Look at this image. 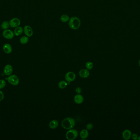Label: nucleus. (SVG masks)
<instances>
[{
	"label": "nucleus",
	"instance_id": "3",
	"mask_svg": "<svg viewBox=\"0 0 140 140\" xmlns=\"http://www.w3.org/2000/svg\"><path fill=\"white\" fill-rule=\"evenodd\" d=\"M78 132L73 128L68 130L65 134L66 138L68 140H75L78 137Z\"/></svg>",
	"mask_w": 140,
	"mask_h": 140
},
{
	"label": "nucleus",
	"instance_id": "10",
	"mask_svg": "<svg viewBox=\"0 0 140 140\" xmlns=\"http://www.w3.org/2000/svg\"><path fill=\"white\" fill-rule=\"evenodd\" d=\"M132 132L130 130L126 129L123 131L122 133V137L124 140H128L131 138L132 136Z\"/></svg>",
	"mask_w": 140,
	"mask_h": 140
},
{
	"label": "nucleus",
	"instance_id": "6",
	"mask_svg": "<svg viewBox=\"0 0 140 140\" xmlns=\"http://www.w3.org/2000/svg\"><path fill=\"white\" fill-rule=\"evenodd\" d=\"M2 35L4 38L9 40L13 39L14 36V32L8 29L4 30L2 33Z\"/></svg>",
	"mask_w": 140,
	"mask_h": 140
},
{
	"label": "nucleus",
	"instance_id": "12",
	"mask_svg": "<svg viewBox=\"0 0 140 140\" xmlns=\"http://www.w3.org/2000/svg\"><path fill=\"white\" fill-rule=\"evenodd\" d=\"M13 71L12 66L10 65H7L4 69V73L6 75L9 76L12 74Z\"/></svg>",
	"mask_w": 140,
	"mask_h": 140
},
{
	"label": "nucleus",
	"instance_id": "27",
	"mask_svg": "<svg viewBox=\"0 0 140 140\" xmlns=\"http://www.w3.org/2000/svg\"><path fill=\"white\" fill-rule=\"evenodd\" d=\"M138 64H139V67H140V59L139 60V61Z\"/></svg>",
	"mask_w": 140,
	"mask_h": 140
},
{
	"label": "nucleus",
	"instance_id": "14",
	"mask_svg": "<svg viewBox=\"0 0 140 140\" xmlns=\"http://www.w3.org/2000/svg\"><path fill=\"white\" fill-rule=\"evenodd\" d=\"M89 136V132L86 129H83L80 132V137L83 140L86 139Z\"/></svg>",
	"mask_w": 140,
	"mask_h": 140
},
{
	"label": "nucleus",
	"instance_id": "5",
	"mask_svg": "<svg viewBox=\"0 0 140 140\" xmlns=\"http://www.w3.org/2000/svg\"><path fill=\"white\" fill-rule=\"evenodd\" d=\"M7 79L8 82L13 86H17L19 83V79L17 76L15 75H9Z\"/></svg>",
	"mask_w": 140,
	"mask_h": 140
},
{
	"label": "nucleus",
	"instance_id": "20",
	"mask_svg": "<svg viewBox=\"0 0 140 140\" xmlns=\"http://www.w3.org/2000/svg\"><path fill=\"white\" fill-rule=\"evenodd\" d=\"M10 25H9V22H8L7 21H4L2 22L1 25V28L3 30L8 29Z\"/></svg>",
	"mask_w": 140,
	"mask_h": 140
},
{
	"label": "nucleus",
	"instance_id": "9",
	"mask_svg": "<svg viewBox=\"0 0 140 140\" xmlns=\"http://www.w3.org/2000/svg\"><path fill=\"white\" fill-rule=\"evenodd\" d=\"M89 70H88L86 69H82L79 71V75L81 78L83 79H86L89 76Z\"/></svg>",
	"mask_w": 140,
	"mask_h": 140
},
{
	"label": "nucleus",
	"instance_id": "28",
	"mask_svg": "<svg viewBox=\"0 0 140 140\" xmlns=\"http://www.w3.org/2000/svg\"><path fill=\"white\" fill-rule=\"evenodd\" d=\"M138 140H140V136L138 137Z\"/></svg>",
	"mask_w": 140,
	"mask_h": 140
},
{
	"label": "nucleus",
	"instance_id": "26",
	"mask_svg": "<svg viewBox=\"0 0 140 140\" xmlns=\"http://www.w3.org/2000/svg\"><path fill=\"white\" fill-rule=\"evenodd\" d=\"M4 98V95L3 92L0 90V102L2 101Z\"/></svg>",
	"mask_w": 140,
	"mask_h": 140
},
{
	"label": "nucleus",
	"instance_id": "23",
	"mask_svg": "<svg viewBox=\"0 0 140 140\" xmlns=\"http://www.w3.org/2000/svg\"><path fill=\"white\" fill-rule=\"evenodd\" d=\"M93 125L91 123H88L86 125V129L88 131H90L93 129Z\"/></svg>",
	"mask_w": 140,
	"mask_h": 140
},
{
	"label": "nucleus",
	"instance_id": "8",
	"mask_svg": "<svg viewBox=\"0 0 140 140\" xmlns=\"http://www.w3.org/2000/svg\"><path fill=\"white\" fill-rule=\"evenodd\" d=\"M23 32L25 36L28 37H31L33 35V31L32 28L29 25H25L23 28Z\"/></svg>",
	"mask_w": 140,
	"mask_h": 140
},
{
	"label": "nucleus",
	"instance_id": "22",
	"mask_svg": "<svg viewBox=\"0 0 140 140\" xmlns=\"http://www.w3.org/2000/svg\"><path fill=\"white\" fill-rule=\"evenodd\" d=\"M6 81L5 80L2 79L0 80V90L4 88L6 86Z\"/></svg>",
	"mask_w": 140,
	"mask_h": 140
},
{
	"label": "nucleus",
	"instance_id": "18",
	"mask_svg": "<svg viewBox=\"0 0 140 140\" xmlns=\"http://www.w3.org/2000/svg\"><path fill=\"white\" fill-rule=\"evenodd\" d=\"M29 40V37L26 36H24L20 38L19 42L21 44H25L28 42Z\"/></svg>",
	"mask_w": 140,
	"mask_h": 140
},
{
	"label": "nucleus",
	"instance_id": "16",
	"mask_svg": "<svg viewBox=\"0 0 140 140\" xmlns=\"http://www.w3.org/2000/svg\"><path fill=\"white\" fill-rule=\"evenodd\" d=\"M23 32V28L22 27L18 26L15 28L14 30V35L16 36H19L22 35Z\"/></svg>",
	"mask_w": 140,
	"mask_h": 140
},
{
	"label": "nucleus",
	"instance_id": "24",
	"mask_svg": "<svg viewBox=\"0 0 140 140\" xmlns=\"http://www.w3.org/2000/svg\"><path fill=\"white\" fill-rule=\"evenodd\" d=\"M138 137H139V136H138V134H137L134 133L132 134L131 138H132V139L133 140H138Z\"/></svg>",
	"mask_w": 140,
	"mask_h": 140
},
{
	"label": "nucleus",
	"instance_id": "2",
	"mask_svg": "<svg viewBox=\"0 0 140 140\" xmlns=\"http://www.w3.org/2000/svg\"><path fill=\"white\" fill-rule=\"evenodd\" d=\"M81 22L79 18L77 17H72L69 21V25L70 28L76 30L79 29L81 26Z\"/></svg>",
	"mask_w": 140,
	"mask_h": 140
},
{
	"label": "nucleus",
	"instance_id": "21",
	"mask_svg": "<svg viewBox=\"0 0 140 140\" xmlns=\"http://www.w3.org/2000/svg\"><path fill=\"white\" fill-rule=\"evenodd\" d=\"M85 67L88 70H91L93 68V64L91 62L88 61L85 64Z\"/></svg>",
	"mask_w": 140,
	"mask_h": 140
},
{
	"label": "nucleus",
	"instance_id": "11",
	"mask_svg": "<svg viewBox=\"0 0 140 140\" xmlns=\"http://www.w3.org/2000/svg\"><path fill=\"white\" fill-rule=\"evenodd\" d=\"M74 101L77 104H81L84 102V97L80 94H77L74 97Z\"/></svg>",
	"mask_w": 140,
	"mask_h": 140
},
{
	"label": "nucleus",
	"instance_id": "17",
	"mask_svg": "<svg viewBox=\"0 0 140 140\" xmlns=\"http://www.w3.org/2000/svg\"><path fill=\"white\" fill-rule=\"evenodd\" d=\"M68 84V82L66 81L62 80L58 83V86L60 89H63L67 87Z\"/></svg>",
	"mask_w": 140,
	"mask_h": 140
},
{
	"label": "nucleus",
	"instance_id": "1",
	"mask_svg": "<svg viewBox=\"0 0 140 140\" xmlns=\"http://www.w3.org/2000/svg\"><path fill=\"white\" fill-rule=\"evenodd\" d=\"M75 121L72 117H67L64 118L61 122V125L65 130H70L73 128L75 125Z\"/></svg>",
	"mask_w": 140,
	"mask_h": 140
},
{
	"label": "nucleus",
	"instance_id": "15",
	"mask_svg": "<svg viewBox=\"0 0 140 140\" xmlns=\"http://www.w3.org/2000/svg\"><path fill=\"white\" fill-rule=\"evenodd\" d=\"M59 125L58 121L57 120H53L49 123V127L51 129H55L57 128Z\"/></svg>",
	"mask_w": 140,
	"mask_h": 140
},
{
	"label": "nucleus",
	"instance_id": "25",
	"mask_svg": "<svg viewBox=\"0 0 140 140\" xmlns=\"http://www.w3.org/2000/svg\"><path fill=\"white\" fill-rule=\"evenodd\" d=\"M82 88H81L80 87H77L75 88V92L77 93V94H81V93H82Z\"/></svg>",
	"mask_w": 140,
	"mask_h": 140
},
{
	"label": "nucleus",
	"instance_id": "13",
	"mask_svg": "<svg viewBox=\"0 0 140 140\" xmlns=\"http://www.w3.org/2000/svg\"><path fill=\"white\" fill-rule=\"evenodd\" d=\"M3 50L5 53L9 54L11 53L12 51V48L10 44L8 43H6L4 44L3 46Z\"/></svg>",
	"mask_w": 140,
	"mask_h": 140
},
{
	"label": "nucleus",
	"instance_id": "19",
	"mask_svg": "<svg viewBox=\"0 0 140 140\" xmlns=\"http://www.w3.org/2000/svg\"><path fill=\"white\" fill-rule=\"evenodd\" d=\"M70 19V17L68 15L64 14L62 15L60 17V21L63 23H66L69 22Z\"/></svg>",
	"mask_w": 140,
	"mask_h": 140
},
{
	"label": "nucleus",
	"instance_id": "7",
	"mask_svg": "<svg viewBox=\"0 0 140 140\" xmlns=\"http://www.w3.org/2000/svg\"><path fill=\"white\" fill-rule=\"evenodd\" d=\"M21 21L17 18H14L9 21L10 27L12 28H16L19 26L21 25Z\"/></svg>",
	"mask_w": 140,
	"mask_h": 140
},
{
	"label": "nucleus",
	"instance_id": "4",
	"mask_svg": "<svg viewBox=\"0 0 140 140\" xmlns=\"http://www.w3.org/2000/svg\"><path fill=\"white\" fill-rule=\"evenodd\" d=\"M76 74L72 72H68L64 76V79L65 81L68 83H71L74 81L76 79Z\"/></svg>",
	"mask_w": 140,
	"mask_h": 140
}]
</instances>
